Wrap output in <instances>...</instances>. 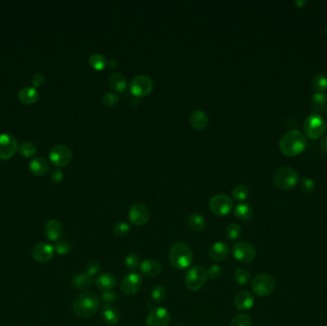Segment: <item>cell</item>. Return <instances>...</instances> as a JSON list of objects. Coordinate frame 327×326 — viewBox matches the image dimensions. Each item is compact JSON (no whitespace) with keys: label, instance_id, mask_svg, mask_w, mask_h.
<instances>
[{"label":"cell","instance_id":"obj_1","mask_svg":"<svg viewBox=\"0 0 327 326\" xmlns=\"http://www.w3.org/2000/svg\"><path fill=\"white\" fill-rule=\"evenodd\" d=\"M279 145L283 155L287 157H296L305 150L307 140L304 133L293 129L282 135Z\"/></svg>","mask_w":327,"mask_h":326},{"label":"cell","instance_id":"obj_2","mask_svg":"<svg viewBox=\"0 0 327 326\" xmlns=\"http://www.w3.org/2000/svg\"><path fill=\"white\" fill-rule=\"evenodd\" d=\"M100 299L92 292L79 295L72 305L73 312L81 319H91L100 308Z\"/></svg>","mask_w":327,"mask_h":326},{"label":"cell","instance_id":"obj_3","mask_svg":"<svg viewBox=\"0 0 327 326\" xmlns=\"http://www.w3.org/2000/svg\"><path fill=\"white\" fill-rule=\"evenodd\" d=\"M169 263L179 270L188 268L193 261V253L190 247L184 242H176L170 248L168 255Z\"/></svg>","mask_w":327,"mask_h":326},{"label":"cell","instance_id":"obj_4","mask_svg":"<svg viewBox=\"0 0 327 326\" xmlns=\"http://www.w3.org/2000/svg\"><path fill=\"white\" fill-rule=\"evenodd\" d=\"M327 127L326 120L318 113H312L304 120V133L310 140H318L322 138L326 133Z\"/></svg>","mask_w":327,"mask_h":326},{"label":"cell","instance_id":"obj_5","mask_svg":"<svg viewBox=\"0 0 327 326\" xmlns=\"http://www.w3.org/2000/svg\"><path fill=\"white\" fill-rule=\"evenodd\" d=\"M274 184L281 190H290L294 188L298 184L299 181V174L298 172L293 169L292 167L284 166L279 168L273 178Z\"/></svg>","mask_w":327,"mask_h":326},{"label":"cell","instance_id":"obj_6","mask_svg":"<svg viewBox=\"0 0 327 326\" xmlns=\"http://www.w3.org/2000/svg\"><path fill=\"white\" fill-rule=\"evenodd\" d=\"M207 270L202 266L191 267L185 275V284L191 291L201 290L208 281Z\"/></svg>","mask_w":327,"mask_h":326},{"label":"cell","instance_id":"obj_7","mask_svg":"<svg viewBox=\"0 0 327 326\" xmlns=\"http://www.w3.org/2000/svg\"><path fill=\"white\" fill-rule=\"evenodd\" d=\"M276 289V281L268 274H259L252 281V290L255 295L266 298L273 294Z\"/></svg>","mask_w":327,"mask_h":326},{"label":"cell","instance_id":"obj_8","mask_svg":"<svg viewBox=\"0 0 327 326\" xmlns=\"http://www.w3.org/2000/svg\"><path fill=\"white\" fill-rule=\"evenodd\" d=\"M234 259L242 264H248L255 260L257 250L255 246L249 242H237L233 247Z\"/></svg>","mask_w":327,"mask_h":326},{"label":"cell","instance_id":"obj_9","mask_svg":"<svg viewBox=\"0 0 327 326\" xmlns=\"http://www.w3.org/2000/svg\"><path fill=\"white\" fill-rule=\"evenodd\" d=\"M210 210L219 216L229 214L234 209V202L232 198L226 194L214 195L209 202Z\"/></svg>","mask_w":327,"mask_h":326},{"label":"cell","instance_id":"obj_10","mask_svg":"<svg viewBox=\"0 0 327 326\" xmlns=\"http://www.w3.org/2000/svg\"><path fill=\"white\" fill-rule=\"evenodd\" d=\"M153 81L149 76L138 75L130 82V91L136 97H144L152 91Z\"/></svg>","mask_w":327,"mask_h":326},{"label":"cell","instance_id":"obj_11","mask_svg":"<svg viewBox=\"0 0 327 326\" xmlns=\"http://www.w3.org/2000/svg\"><path fill=\"white\" fill-rule=\"evenodd\" d=\"M143 280L136 272H130L123 277L121 282V290L126 296H133L141 289Z\"/></svg>","mask_w":327,"mask_h":326},{"label":"cell","instance_id":"obj_12","mask_svg":"<svg viewBox=\"0 0 327 326\" xmlns=\"http://www.w3.org/2000/svg\"><path fill=\"white\" fill-rule=\"evenodd\" d=\"M171 317L164 307H156L149 311L146 317V326H168Z\"/></svg>","mask_w":327,"mask_h":326},{"label":"cell","instance_id":"obj_13","mask_svg":"<svg viewBox=\"0 0 327 326\" xmlns=\"http://www.w3.org/2000/svg\"><path fill=\"white\" fill-rule=\"evenodd\" d=\"M128 217L134 226H143L149 220V210L143 204L135 203L129 208Z\"/></svg>","mask_w":327,"mask_h":326},{"label":"cell","instance_id":"obj_14","mask_svg":"<svg viewBox=\"0 0 327 326\" xmlns=\"http://www.w3.org/2000/svg\"><path fill=\"white\" fill-rule=\"evenodd\" d=\"M18 148L19 143L14 135L10 133L0 134V159L11 158Z\"/></svg>","mask_w":327,"mask_h":326},{"label":"cell","instance_id":"obj_15","mask_svg":"<svg viewBox=\"0 0 327 326\" xmlns=\"http://www.w3.org/2000/svg\"><path fill=\"white\" fill-rule=\"evenodd\" d=\"M49 156L50 160L56 165L62 166L70 162L72 151L65 144H57L51 148Z\"/></svg>","mask_w":327,"mask_h":326},{"label":"cell","instance_id":"obj_16","mask_svg":"<svg viewBox=\"0 0 327 326\" xmlns=\"http://www.w3.org/2000/svg\"><path fill=\"white\" fill-rule=\"evenodd\" d=\"M141 274L145 278H156L162 274L163 268L159 261L154 259H144L140 264Z\"/></svg>","mask_w":327,"mask_h":326},{"label":"cell","instance_id":"obj_17","mask_svg":"<svg viewBox=\"0 0 327 326\" xmlns=\"http://www.w3.org/2000/svg\"><path fill=\"white\" fill-rule=\"evenodd\" d=\"M55 255V248L47 243H40L32 250L33 258L41 263L47 262L53 258Z\"/></svg>","mask_w":327,"mask_h":326},{"label":"cell","instance_id":"obj_18","mask_svg":"<svg viewBox=\"0 0 327 326\" xmlns=\"http://www.w3.org/2000/svg\"><path fill=\"white\" fill-rule=\"evenodd\" d=\"M229 255H230V248L226 243L222 241H217L213 243L209 249V256L210 259L216 262L225 260Z\"/></svg>","mask_w":327,"mask_h":326},{"label":"cell","instance_id":"obj_19","mask_svg":"<svg viewBox=\"0 0 327 326\" xmlns=\"http://www.w3.org/2000/svg\"><path fill=\"white\" fill-rule=\"evenodd\" d=\"M255 304L254 295L249 291H241L234 298V305L239 311H248Z\"/></svg>","mask_w":327,"mask_h":326},{"label":"cell","instance_id":"obj_20","mask_svg":"<svg viewBox=\"0 0 327 326\" xmlns=\"http://www.w3.org/2000/svg\"><path fill=\"white\" fill-rule=\"evenodd\" d=\"M117 278L111 273H102L95 280L97 288L102 292L112 291L117 286Z\"/></svg>","mask_w":327,"mask_h":326},{"label":"cell","instance_id":"obj_21","mask_svg":"<svg viewBox=\"0 0 327 326\" xmlns=\"http://www.w3.org/2000/svg\"><path fill=\"white\" fill-rule=\"evenodd\" d=\"M101 318L107 326H116L120 322V312L113 305L104 304L101 310Z\"/></svg>","mask_w":327,"mask_h":326},{"label":"cell","instance_id":"obj_22","mask_svg":"<svg viewBox=\"0 0 327 326\" xmlns=\"http://www.w3.org/2000/svg\"><path fill=\"white\" fill-rule=\"evenodd\" d=\"M47 238L51 241H58L63 232L61 223L57 219L49 220L44 227Z\"/></svg>","mask_w":327,"mask_h":326},{"label":"cell","instance_id":"obj_23","mask_svg":"<svg viewBox=\"0 0 327 326\" xmlns=\"http://www.w3.org/2000/svg\"><path fill=\"white\" fill-rule=\"evenodd\" d=\"M189 122L193 128L202 130L209 124V117L202 110H194L190 114Z\"/></svg>","mask_w":327,"mask_h":326},{"label":"cell","instance_id":"obj_24","mask_svg":"<svg viewBox=\"0 0 327 326\" xmlns=\"http://www.w3.org/2000/svg\"><path fill=\"white\" fill-rule=\"evenodd\" d=\"M29 168L34 174L41 176L49 170L50 163L48 162V160L43 157H37L30 161Z\"/></svg>","mask_w":327,"mask_h":326},{"label":"cell","instance_id":"obj_25","mask_svg":"<svg viewBox=\"0 0 327 326\" xmlns=\"http://www.w3.org/2000/svg\"><path fill=\"white\" fill-rule=\"evenodd\" d=\"M187 224H188L189 229L195 233L203 232L206 229V225H207L205 217L197 212L191 213L188 216Z\"/></svg>","mask_w":327,"mask_h":326},{"label":"cell","instance_id":"obj_26","mask_svg":"<svg viewBox=\"0 0 327 326\" xmlns=\"http://www.w3.org/2000/svg\"><path fill=\"white\" fill-rule=\"evenodd\" d=\"M110 87L115 91L122 93L126 88V79L121 72H113L108 79Z\"/></svg>","mask_w":327,"mask_h":326},{"label":"cell","instance_id":"obj_27","mask_svg":"<svg viewBox=\"0 0 327 326\" xmlns=\"http://www.w3.org/2000/svg\"><path fill=\"white\" fill-rule=\"evenodd\" d=\"M39 97H40L39 91L36 89V87L33 86H25L19 92V98L20 102L26 104L34 103L35 102L38 101Z\"/></svg>","mask_w":327,"mask_h":326},{"label":"cell","instance_id":"obj_28","mask_svg":"<svg viewBox=\"0 0 327 326\" xmlns=\"http://www.w3.org/2000/svg\"><path fill=\"white\" fill-rule=\"evenodd\" d=\"M93 284V278L88 276L86 273L78 274L72 280V285L78 290H85Z\"/></svg>","mask_w":327,"mask_h":326},{"label":"cell","instance_id":"obj_29","mask_svg":"<svg viewBox=\"0 0 327 326\" xmlns=\"http://www.w3.org/2000/svg\"><path fill=\"white\" fill-rule=\"evenodd\" d=\"M234 215L237 219L242 221H248L253 216V209L247 203H239L234 209Z\"/></svg>","mask_w":327,"mask_h":326},{"label":"cell","instance_id":"obj_30","mask_svg":"<svg viewBox=\"0 0 327 326\" xmlns=\"http://www.w3.org/2000/svg\"><path fill=\"white\" fill-rule=\"evenodd\" d=\"M327 95L325 93H315L311 99V108L315 113L327 108Z\"/></svg>","mask_w":327,"mask_h":326},{"label":"cell","instance_id":"obj_31","mask_svg":"<svg viewBox=\"0 0 327 326\" xmlns=\"http://www.w3.org/2000/svg\"><path fill=\"white\" fill-rule=\"evenodd\" d=\"M313 89L318 93H324L327 90V76L325 74H316L311 80Z\"/></svg>","mask_w":327,"mask_h":326},{"label":"cell","instance_id":"obj_32","mask_svg":"<svg viewBox=\"0 0 327 326\" xmlns=\"http://www.w3.org/2000/svg\"><path fill=\"white\" fill-rule=\"evenodd\" d=\"M107 62V59L100 53H94L89 57V64L95 70H103L106 67Z\"/></svg>","mask_w":327,"mask_h":326},{"label":"cell","instance_id":"obj_33","mask_svg":"<svg viewBox=\"0 0 327 326\" xmlns=\"http://www.w3.org/2000/svg\"><path fill=\"white\" fill-rule=\"evenodd\" d=\"M234 281L240 285V286H245L247 285L250 280H251V275L249 271L245 268H237L234 271Z\"/></svg>","mask_w":327,"mask_h":326},{"label":"cell","instance_id":"obj_34","mask_svg":"<svg viewBox=\"0 0 327 326\" xmlns=\"http://www.w3.org/2000/svg\"><path fill=\"white\" fill-rule=\"evenodd\" d=\"M124 264L131 272H135L140 267V257L135 253H130L124 258Z\"/></svg>","mask_w":327,"mask_h":326},{"label":"cell","instance_id":"obj_35","mask_svg":"<svg viewBox=\"0 0 327 326\" xmlns=\"http://www.w3.org/2000/svg\"><path fill=\"white\" fill-rule=\"evenodd\" d=\"M241 233H242V230H241L240 226L236 223H232V224L228 225L227 228H226V231H225L227 238L231 241L238 240L241 236Z\"/></svg>","mask_w":327,"mask_h":326},{"label":"cell","instance_id":"obj_36","mask_svg":"<svg viewBox=\"0 0 327 326\" xmlns=\"http://www.w3.org/2000/svg\"><path fill=\"white\" fill-rule=\"evenodd\" d=\"M37 146L31 142H23L19 145V151L25 157H32L37 153Z\"/></svg>","mask_w":327,"mask_h":326},{"label":"cell","instance_id":"obj_37","mask_svg":"<svg viewBox=\"0 0 327 326\" xmlns=\"http://www.w3.org/2000/svg\"><path fill=\"white\" fill-rule=\"evenodd\" d=\"M230 326H253V324L249 315L238 314L232 320Z\"/></svg>","mask_w":327,"mask_h":326},{"label":"cell","instance_id":"obj_38","mask_svg":"<svg viewBox=\"0 0 327 326\" xmlns=\"http://www.w3.org/2000/svg\"><path fill=\"white\" fill-rule=\"evenodd\" d=\"M151 299L155 303H163L165 299V289L161 285H155L151 290Z\"/></svg>","mask_w":327,"mask_h":326},{"label":"cell","instance_id":"obj_39","mask_svg":"<svg viewBox=\"0 0 327 326\" xmlns=\"http://www.w3.org/2000/svg\"><path fill=\"white\" fill-rule=\"evenodd\" d=\"M233 197L235 200L237 201H243L245 200L248 195H249V189L246 186L243 185H238V186H234L233 188Z\"/></svg>","mask_w":327,"mask_h":326},{"label":"cell","instance_id":"obj_40","mask_svg":"<svg viewBox=\"0 0 327 326\" xmlns=\"http://www.w3.org/2000/svg\"><path fill=\"white\" fill-rule=\"evenodd\" d=\"M130 230H131V228H130L129 224L124 222V221H120V222L116 223L115 226H114V229H113L115 235H117L119 237L126 236L130 232Z\"/></svg>","mask_w":327,"mask_h":326},{"label":"cell","instance_id":"obj_41","mask_svg":"<svg viewBox=\"0 0 327 326\" xmlns=\"http://www.w3.org/2000/svg\"><path fill=\"white\" fill-rule=\"evenodd\" d=\"M301 190L304 194H312L316 189V183L310 178H303L301 180Z\"/></svg>","mask_w":327,"mask_h":326},{"label":"cell","instance_id":"obj_42","mask_svg":"<svg viewBox=\"0 0 327 326\" xmlns=\"http://www.w3.org/2000/svg\"><path fill=\"white\" fill-rule=\"evenodd\" d=\"M71 248H72V246H71L70 243L67 240H63V239L62 240H58L57 244L55 246V250L61 256H64L67 253H69Z\"/></svg>","mask_w":327,"mask_h":326},{"label":"cell","instance_id":"obj_43","mask_svg":"<svg viewBox=\"0 0 327 326\" xmlns=\"http://www.w3.org/2000/svg\"><path fill=\"white\" fill-rule=\"evenodd\" d=\"M102 102L105 106H114L119 102V96L118 94L113 92H106L102 96Z\"/></svg>","mask_w":327,"mask_h":326},{"label":"cell","instance_id":"obj_44","mask_svg":"<svg viewBox=\"0 0 327 326\" xmlns=\"http://www.w3.org/2000/svg\"><path fill=\"white\" fill-rule=\"evenodd\" d=\"M100 271H101V264H100V262L97 261V260H91V261H89V262L87 263L86 267H85V273H86L88 276L92 277V278H93L95 275L99 274Z\"/></svg>","mask_w":327,"mask_h":326},{"label":"cell","instance_id":"obj_45","mask_svg":"<svg viewBox=\"0 0 327 326\" xmlns=\"http://www.w3.org/2000/svg\"><path fill=\"white\" fill-rule=\"evenodd\" d=\"M222 268L219 265H211L208 269H207V274H208V278L212 280H218L220 279V277L222 276Z\"/></svg>","mask_w":327,"mask_h":326},{"label":"cell","instance_id":"obj_46","mask_svg":"<svg viewBox=\"0 0 327 326\" xmlns=\"http://www.w3.org/2000/svg\"><path fill=\"white\" fill-rule=\"evenodd\" d=\"M101 300L102 301V303H105L106 305H113L114 303L117 302V294L114 293L113 291L103 292V293L101 295Z\"/></svg>","mask_w":327,"mask_h":326},{"label":"cell","instance_id":"obj_47","mask_svg":"<svg viewBox=\"0 0 327 326\" xmlns=\"http://www.w3.org/2000/svg\"><path fill=\"white\" fill-rule=\"evenodd\" d=\"M62 178H63V172L59 167L54 168L50 173V179H51V181H53L55 183H58V182L61 181Z\"/></svg>","mask_w":327,"mask_h":326},{"label":"cell","instance_id":"obj_48","mask_svg":"<svg viewBox=\"0 0 327 326\" xmlns=\"http://www.w3.org/2000/svg\"><path fill=\"white\" fill-rule=\"evenodd\" d=\"M44 82H45V77L41 73H36L32 77V84L34 85V87H38V86L42 85Z\"/></svg>","mask_w":327,"mask_h":326},{"label":"cell","instance_id":"obj_49","mask_svg":"<svg viewBox=\"0 0 327 326\" xmlns=\"http://www.w3.org/2000/svg\"><path fill=\"white\" fill-rule=\"evenodd\" d=\"M320 145H321V148L322 150L327 154V135L324 136L321 140V143H320Z\"/></svg>","mask_w":327,"mask_h":326},{"label":"cell","instance_id":"obj_50","mask_svg":"<svg viewBox=\"0 0 327 326\" xmlns=\"http://www.w3.org/2000/svg\"><path fill=\"white\" fill-rule=\"evenodd\" d=\"M308 1H295V5L298 7V8H303L304 5H306Z\"/></svg>","mask_w":327,"mask_h":326},{"label":"cell","instance_id":"obj_51","mask_svg":"<svg viewBox=\"0 0 327 326\" xmlns=\"http://www.w3.org/2000/svg\"><path fill=\"white\" fill-rule=\"evenodd\" d=\"M109 66H110V68H114V67L117 66V62L115 61V60H111V61H110V62H109Z\"/></svg>","mask_w":327,"mask_h":326},{"label":"cell","instance_id":"obj_52","mask_svg":"<svg viewBox=\"0 0 327 326\" xmlns=\"http://www.w3.org/2000/svg\"><path fill=\"white\" fill-rule=\"evenodd\" d=\"M326 34H327V27H326Z\"/></svg>","mask_w":327,"mask_h":326},{"label":"cell","instance_id":"obj_53","mask_svg":"<svg viewBox=\"0 0 327 326\" xmlns=\"http://www.w3.org/2000/svg\"><path fill=\"white\" fill-rule=\"evenodd\" d=\"M326 115H327V108H326Z\"/></svg>","mask_w":327,"mask_h":326},{"label":"cell","instance_id":"obj_54","mask_svg":"<svg viewBox=\"0 0 327 326\" xmlns=\"http://www.w3.org/2000/svg\"><path fill=\"white\" fill-rule=\"evenodd\" d=\"M182 326V325H177V326Z\"/></svg>","mask_w":327,"mask_h":326}]
</instances>
